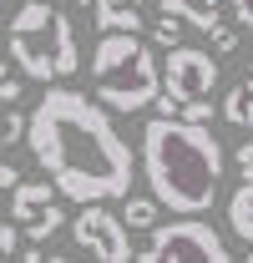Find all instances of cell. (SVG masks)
<instances>
[{"instance_id":"6da1fadb","label":"cell","mask_w":253,"mask_h":263,"mask_svg":"<svg viewBox=\"0 0 253 263\" xmlns=\"http://www.w3.org/2000/svg\"><path fill=\"white\" fill-rule=\"evenodd\" d=\"M26 142L41 172L71 202H112L132 193V147L117 137L106 106L71 86H51L35 101L26 117Z\"/></svg>"},{"instance_id":"7a4b0ae2","label":"cell","mask_w":253,"mask_h":263,"mask_svg":"<svg viewBox=\"0 0 253 263\" xmlns=\"http://www.w3.org/2000/svg\"><path fill=\"white\" fill-rule=\"evenodd\" d=\"M223 162L228 152L208 122L152 117L142 127V172L167 213H208L218 202Z\"/></svg>"},{"instance_id":"3957f363","label":"cell","mask_w":253,"mask_h":263,"mask_svg":"<svg viewBox=\"0 0 253 263\" xmlns=\"http://www.w3.org/2000/svg\"><path fill=\"white\" fill-rule=\"evenodd\" d=\"M92 91L112 111H142L162 91V71L152 46L137 31H101L92 51Z\"/></svg>"},{"instance_id":"277c9868","label":"cell","mask_w":253,"mask_h":263,"mask_svg":"<svg viewBox=\"0 0 253 263\" xmlns=\"http://www.w3.org/2000/svg\"><path fill=\"white\" fill-rule=\"evenodd\" d=\"M5 46H10V61L21 66L26 81H61L71 71H81L71 21L61 15V5H46V0H26L10 15Z\"/></svg>"},{"instance_id":"5b68a950","label":"cell","mask_w":253,"mask_h":263,"mask_svg":"<svg viewBox=\"0 0 253 263\" xmlns=\"http://www.w3.org/2000/svg\"><path fill=\"white\" fill-rule=\"evenodd\" d=\"M142 263H188V258H203V263H228V243L213 223H203L197 213H177V223L167 228H147V248L137 253Z\"/></svg>"},{"instance_id":"8992f818","label":"cell","mask_w":253,"mask_h":263,"mask_svg":"<svg viewBox=\"0 0 253 263\" xmlns=\"http://www.w3.org/2000/svg\"><path fill=\"white\" fill-rule=\"evenodd\" d=\"M71 233H76V243H81L92 258H101V263H127V258H137V253H132V243H127V223L117 218V213H106L101 202H81V213H76Z\"/></svg>"},{"instance_id":"52a82bcc","label":"cell","mask_w":253,"mask_h":263,"mask_svg":"<svg viewBox=\"0 0 253 263\" xmlns=\"http://www.w3.org/2000/svg\"><path fill=\"white\" fill-rule=\"evenodd\" d=\"M213 86H218V61L208 56V51H197V46H172L167 51V97L177 101H192V97H213Z\"/></svg>"},{"instance_id":"ba28073f","label":"cell","mask_w":253,"mask_h":263,"mask_svg":"<svg viewBox=\"0 0 253 263\" xmlns=\"http://www.w3.org/2000/svg\"><path fill=\"white\" fill-rule=\"evenodd\" d=\"M51 197H56V182H46V177H31V182H26V177H21V182L10 187V218L26 228L31 218H41V213L51 208Z\"/></svg>"},{"instance_id":"9c48e42d","label":"cell","mask_w":253,"mask_h":263,"mask_svg":"<svg viewBox=\"0 0 253 263\" xmlns=\"http://www.w3.org/2000/svg\"><path fill=\"white\" fill-rule=\"evenodd\" d=\"M92 10L101 31H142L147 26V0H96Z\"/></svg>"},{"instance_id":"30bf717a","label":"cell","mask_w":253,"mask_h":263,"mask_svg":"<svg viewBox=\"0 0 253 263\" xmlns=\"http://www.w3.org/2000/svg\"><path fill=\"white\" fill-rule=\"evenodd\" d=\"M228 228L253 248V182H238L233 187V197H228Z\"/></svg>"},{"instance_id":"8fae6325","label":"cell","mask_w":253,"mask_h":263,"mask_svg":"<svg viewBox=\"0 0 253 263\" xmlns=\"http://www.w3.org/2000/svg\"><path fill=\"white\" fill-rule=\"evenodd\" d=\"M162 10H172V15H183L188 26H197V31H213L223 21L218 0H162Z\"/></svg>"},{"instance_id":"7c38bea8","label":"cell","mask_w":253,"mask_h":263,"mask_svg":"<svg viewBox=\"0 0 253 263\" xmlns=\"http://www.w3.org/2000/svg\"><path fill=\"white\" fill-rule=\"evenodd\" d=\"M223 117H228V127L253 132V81H238V86L223 97Z\"/></svg>"},{"instance_id":"4fadbf2b","label":"cell","mask_w":253,"mask_h":263,"mask_svg":"<svg viewBox=\"0 0 253 263\" xmlns=\"http://www.w3.org/2000/svg\"><path fill=\"white\" fill-rule=\"evenodd\" d=\"M122 202H127V208H122V223H127V228H142V233H147L152 223H157V208H162L157 197H132V193H127Z\"/></svg>"},{"instance_id":"5bb4252c","label":"cell","mask_w":253,"mask_h":263,"mask_svg":"<svg viewBox=\"0 0 253 263\" xmlns=\"http://www.w3.org/2000/svg\"><path fill=\"white\" fill-rule=\"evenodd\" d=\"M61 223H66V213L61 208H56V202H51V208H46V213H41V218H31V223H26V243H46V238H56V233H61Z\"/></svg>"},{"instance_id":"9a60e30c","label":"cell","mask_w":253,"mask_h":263,"mask_svg":"<svg viewBox=\"0 0 253 263\" xmlns=\"http://www.w3.org/2000/svg\"><path fill=\"white\" fill-rule=\"evenodd\" d=\"M15 142H26V117L5 106V111H0V152H10Z\"/></svg>"},{"instance_id":"2e32d148","label":"cell","mask_w":253,"mask_h":263,"mask_svg":"<svg viewBox=\"0 0 253 263\" xmlns=\"http://www.w3.org/2000/svg\"><path fill=\"white\" fill-rule=\"evenodd\" d=\"M152 41H157V46H177V41H183V15L162 10L157 21H152Z\"/></svg>"},{"instance_id":"e0dca14e","label":"cell","mask_w":253,"mask_h":263,"mask_svg":"<svg viewBox=\"0 0 253 263\" xmlns=\"http://www.w3.org/2000/svg\"><path fill=\"white\" fill-rule=\"evenodd\" d=\"M213 51H218V56H233V51H238V26H228V21H218V26H213Z\"/></svg>"},{"instance_id":"ac0fdd59","label":"cell","mask_w":253,"mask_h":263,"mask_svg":"<svg viewBox=\"0 0 253 263\" xmlns=\"http://www.w3.org/2000/svg\"><path fill=\"white\" fill-rule=\"evenodd\" d=\"M177 117H183V122H213V101H208V97H192V101H183Z\"/></svg>"},{"instance_id":"d6986e66","label":"cell","mask_w":253,"mask_h":263,"mask_svg":"<svg viewBox=\"0 0 253 263\" xmlns=\"http://www.w3.org/2000/svg\"><path fill=\"white\" fill-rule=\"evenodd\" d=\"M21 243H26V233L15 228V223H0V258H10V253H21Z\"/></svg>"},{"instance_id":"ffe728a7","label":"cell","mask_w":253,"mask_h":263,"mask_svg":"<svg viewBox=\"0 0 253 263\" xmlns=\"http://www.w3.org/2000/svg\"><path fill=\"white\" fill-rule=\"evenodd\" d=\"M21 97H26V86H21L15 76H0V106H15Z\"/></svg>"},{"instance_id":"44dd1931","label":"cell","mask_w":253,"mask_h":263,"mask_svg":"<svg viewBox=\"0 0 253 263\" xmlns=\"http://www.w3.org/2000/svg\"><path fill=\"white\" fill-rule=\"evenodd\" d=\"M233 162H238V172H243V182H253V142H243V147L233 152Z\"/></svg>"},{"instance_id":"7402d4cb","label":"cell","mask_w":253,"mask_h":263,"mask_svg":"<svg viewBox=\"0 0 253 263\" xmlns=\"http://www.w3.org/2000/svg\"><path fill=\"white\" fill-rule=\"evenodd\" d=\"M228 5H233V21L243 31H253V0H228Z\"/></svg>"},{"instance_id":"603a6c76","label":"cell","mask_w":253,"mask_h":263,"mask_svg":"<svg viewBox=\"0 0 253 263\" xmlns=\"http://www.w3.org/2000/svg\"><path fill=\"white\" fill-rule=\"evenodd\" d=\"M15 182H21V167H15V162H0V187H5V193H10V187H15Z\"/></svg>"},{"instance_id":"cb8c5ba5","label":"cell","mask_w":253,"mask_h":263,"mask_svg":"<svg viewBox=\"0 0 253 263\" xmlns=\"http://www.w3.org/2000/svg\"><path fill=\"white\" fill-rule=\"evenodd\" d=\"M56 5H66V10H81V15H86V10H92L96 0H56Z\"/></svg>"},{"instance_id":"d4e9b609","label":"cell","mask_w":253,"mask_h":263,"mask_svg":"<svg viewBox=\"0 0 253 263\" xmlns=\"http://www.w3.org/2000/svg\"><path fill=\"white\" fill-rule=\"evenodd\" d=\"M5 61H10V56H0V76H5Z\"/></svg>"},{"instance_id":"484cf974","label":"cell","mask_w":253,"mask_h":263,"mask_svg":"<svg viewBox=\"0 0 253 263\" xmlns=\"http://www.w3.org/2000/svg\"><path fill=\"white\" fill-rule=\"evenodd\" d=\"M0 35H5V21H0Z\"/></svg>"},{"instance_id":"4316f807","label":"cell","mask_w":253,"mask_h":263,"mask_svg":"<svg viewBox=\"0 0 253 263\" xmlns=\"http://www.w3.org/2000/svg\"><path fill=\"white\" fill-rule=\"evenodd\" d=\"M0 223H5V213H0Z\"/></svg>"}]
</instances>
